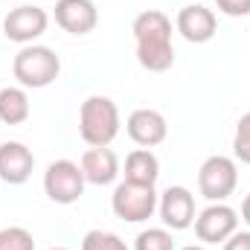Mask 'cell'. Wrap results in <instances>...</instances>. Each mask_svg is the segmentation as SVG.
<instances>
[{
	"label": "cell",
	"mask_w": 250,
	"mask_h": 250,
	"mask_svg": "<svg viewBox=\"0 0 250 250\" xmlns=\"http://www.w3.org/2000/svg\"><path fill=\"white\" fill-rule=\"evenodd\" d=\"M233 154H236V160H242V163H248L250 166V111L239 120V125H236Z\"/></svg>",
	"instance_id": "20"
},
{
	"label": "cell",
	"mask_w": 250,
	"mask_h": 250,
	"mask_svg": "<svg viewBox=\"0 0 250 250\" xmlns=\"http://www.w3.org/2000/svg\"><path fill=\"white\" fill-rule=\"evenodd\" d=\"M56 23L70 35H87L99 23V12L93 0H59L56 3Z\"/></svg>",
	"instance_id": "13"
},
{
	"label": "cell",
	"mask_w": 250,
	"mask_h": 250,
	"mask_svg": "<svg viewBox=\"0 0 250 250\" xmlns=\"http://www.w3.org/2000/svg\"><path fill=\"white\" fill-rule=\"evenodd\" d=\"M239 184V169H236V160L233 157H224V154H212L201 163L198 169V189L207 201L218 204V201H227Z\"/></svg>",
	"instance_id": "5"
},
{
	"label": "cell",
	"mask_w": 250,
	"mask_h": 250,
	"mask_svg": "<svg viewBox=\"0 0 250 250\" xmlns=\"http://www.w3.org/2000/svg\"><path fill=\"white\" fill-rule=\"evenodd\" d=\"M242 221L250 227V195L245 198V204H242Z\"/></svg>",
	"instance_id": "23"
},
{
	"label": "cell",
	"mask_w": 250,
	"mask_h": 250,
	"mask_svg": "<svg viewBox=\"0 0 250 250\" xmlns=\"http://www.w3.org/2000/svg\"><path fill=\"white\" fill-rule=\"evenodd\" d=\"M157 192L148 184H131L123 181L120 187L114 189L111 195V209L117 218H123L128 224H140V221H148L157 209Z\"/></svg>",
	"instance_id": "4"
},
{
	"label": "cell",
	"mask_w": 250,
	"mask_h": 250,
	"mask_svg": "<svg viewBox=\"0 0 250 250\" xmlns=\"http://www.w3.org/2000/svg\"><path fill=\"white\" fill-rule=\"evenodd\" d=\"M157 209L169 230H187L195 224V195L187 187H169L160 195Z\"/></svg>",
	"instance_id": "9"
},
{
	"label": "cell",
	"mask_w": 250,
	"mask_h": 250,
	"mask_svg": "<svg viewBox=\"0 0 250 250\" xmlns=\"http://www.w3.org/2000/svg\"><path fill=\"white\" fill-rule=\"evenodd\" d=\"M82 250H128V245H125L117 233L90 230V233H84V239H82Z\"/></svg>",
	"instance_id": "18"
},
{
	"label": "cell",
	"mask_w": 250,
	"mask_h": 250,
	"mask_svg": "<svg viewBox=\"0 0 250 250\" xmlns=\"http://www.w3.org/2000/svg\"><path fill=\"white\" fill-rule=\"evenodd\" d=\"M125 131H128V137L140 148H151V146H160L166 140L169 125H166V117L160 111H154V108H137L125 120Z\"/></svg>",
	"instance_id": "10"
},
{
	"label": "cell",
	"mask_w": 250,
	"mask_h": 250,
	"mask_svg": "<svg viewBox=\"0 0 250 250\" xmlns=\"http://www.w3.org/2000/svg\"><path fill=\"white\" fill-rule=\"evenodd\" d=\"M134 250H175V239L166 227H148L134 239Z\"/></svg>",
	"instance_id": "17"
},
{
	"label": "cell",
	"mask_w": 250,
	"mask_h": 250,
	"mask_svg": "<svg viewBox=\"0 0 250 250\" xmlns=\"http://www.w3.org/2000/svg\"><path fill=\"white\" fill-rule=\"evenodd\" d=\"M157 178H160V160L154 157L151 148H134L125 157V181L154 187Z\"/></svg>",
	"instance_id": "15"
},
{
	"label": "cell",
	"mask_w": 250,
	"mask_h": 250,
	"mask_svg": "<svg viewBox=\"0 0 250 250\" xmlns=\"http://www.w3.org/2000/svg\"><path fill=\"white\" fill-rule=\"evenodd\" d=\"M84 172L73 160H53L44 172V192L53 204H76L84 195Z\"/></svg>",
	"instance_id": "6"
},
{
	"label": "cell",
	"mask_w": 250,
	"mask_h": 250,
	"mask_svg": "<svg viewBox=\"0 0 250 250\" xmlns=\"http://www.w3.org/2000/svg\"><path fill=\"white\" fill-rule=\"evenodd\" d=\"M79 134L87 146H111L120 134V108L108 96H87L79 108Z\"/></svg>",
	"instance_id": "2"
},
{
	"label": "cell",
	"mask_w": 250,
	"mask_h": 250,
	"mask_svg": "<svg viewBox=\"0 0 250 250\" xmlns=\"http://www.w3.org/2000/svg\"><path fill=\"white\" fill-rule=\"evenodd\" d=\"M239 230V212L233 207H227L224 201L209 204L207 209H201L195 215V236L204 245H218L227 242L233 233Z\"/></svg>",
	"instance_id": "7"
},
{
	"label": "cell",
	"mask_w": 250,
	"mask_h": 250,
	"mask_svg": "<svg viewBox=\"0 0 250 250\" xmlns=\"http://www.w3.org/2000/svg\"><path fill=\"white\" fill-rule=\"evenodd\" d=\"M184 250H207V248H204V245H187Z\"/></svg>",
	"instance_id": "24"
},
{
	"label": "cell",
	"mask_w": 250,
	"mask_h": 250,
	"mask_svg": "<svg viewBox=\"0 0 250 250\" xmlns=\"http://www.w3.org/2000/svg\"><path fill=\"white\" fill-rule=\"evenodd\" d=\"M134 41H137V62L148 73H166L175 64L172 47V21L160 9L140 12L134 18Z\"/></svg>",
	"instance_id": "1"
},
{
	"label": "cell",
	"mask_w": 250,
	"mask_h": 250,
	"mask_svg": "<svg viewBox=\"0 0 250 250\" xmlns=\"http://www.w3.org/2000/svg\"><path fill=\"white\" fill-rule=\"evenodd\" d=\"M215 6L227 18H248L250 15V0H215Z\"/></svg>",
	"instance_id": "21"
},
{
	"label": "cell",
	"mask_w": 250,
	"mask_h": 250,
	"mask_svg": "<svg viewBox=\"0 0 250 250\" xmlns=\"http://www.w3.org/2000/svg\"><path fill=\"white\" fill-rule=\"evenodd\" d=\"M12 73L18 79L21 87H32V90H41V87H50L59 73H62V59L44 47V44H26L15 62H12Z\"/></svg>",
	"instance_id": "3"
},
{
	"label": "cell",
	"mask_w": 250,
	"mask_h": 250,
	"mask_svg": "<svg viewBox=\"0 0 250 250\" xmlns=\"http://www.w3.org/2000/svg\"><path fill=\"white\" fill-rule=\"evenodd\" d=\"M224 250H250V230H236L224 242Z\"/></svg>",
	"instance_id": "22"
},
{
	"label": "cell",
	"mask_w": 250,
	"mask_h": 250,
	"mask_svg": "<svg viewBox=\"0 0 250 250\" xmlns=\"http://www.w3.org/2000/svg\"><path fill=\"white\" fill-rule=\"evenodd\" d=\"M50 26V18L44 9L32 6V3H21L15 6L6 18H3V35L15 44H32L35 38H41Z\"/></svg>",
	"instance_id": "8"
},
{
	"label": "cell",
	"mask_w": 250,
	"mask_h": 250,
	"mask_svg": "<svg viewBox=\"0 0 250 250\" xmlns=\"http://www.w3.org/2000/svg\"><path fill=\"white\" fill-rule=\"evenodd\" d=\"M175 26L189 44H207V41H212V35L218 29V21H215L212 9H207L201 3H192V6H184L178 12Z\"/></svg>",
	"instance_id": "12"
},
{
	"label": "cell",
	"mask_w": 250,
	"mask_h": 250,
	"mask_svg": "<svg viewBox=\"0 0 250 250\" xmlns=\"http://www.w3.org/2000/svg\"><path fill=\"white\" fill-rule=\"evenodd\" d=\"M35 169V154L18 143V140H9V143H0V181L9 184V187H21L29 181Z\"/></svg>",
	"instance_id": "11"
},
{
	"label": "cell",
	"mask_w": 250,
	"mask_h": 250,
	"mask_svg": "<svg viewBox=\"0 0 250 250\" xmlns=\"http://www.w3.org/2000/svg\"><path fill=\"white\" fill-rule=\"evenodd\" d=\"M29 120V96L26 87H3L0 90V123L21 125Z\"/></svg>",
	"instance_id": "16"
},
{
	"label": "cell",
	"mask_w": 250,
	"mask_h": 250,
	"mask_svg": "<svg viewBox=\"0 0 250 250\" xmlns=\"http://www.w3.org/2000/svg\"><path fill=\"white\" fill-rule=\"evenodd\" d=\"M79 166L84 172V181L93 184V187H108L120 175V160H117V154L108 146H90L82 154V163Z\"/></svg>",
	"instance_id": "14"
},
{
	"label": "cell",
	"mask_w": 250,
	"mask_h": 250,
	"mask_svg": "<svg viewBox=\"0 0 250 250\" xmlns=\"http://www.w3.org/2000/svg\"><path fill=\"white\" fill-rule=\"evenodd\" d=\"M0 250H35V239L23 227H3L0 230Z\"/></svg>",
	"instance_id": "19"
},
{
	"label": "cell",
	"mask_w": 250,
	"mask_h": 250,
	"mask_svg": "<svg viewBox=\"0 0 250 250\" xmlns=\"http://www.w3.org/2000/svg\"><path fill=\"white\" fill-rule=\"evenodd\" d=\"M47 250H70V248H47Z\"/></svg>",
	"instance_id": "25"
}]
</instances>
